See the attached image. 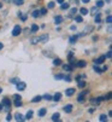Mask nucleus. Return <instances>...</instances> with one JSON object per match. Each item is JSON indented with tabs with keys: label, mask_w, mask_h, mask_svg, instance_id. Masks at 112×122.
<instances>
[{
	"label": "nucleus",
	"mask_w": 112,
	"mask_h": 122,
	"mask_svg": "<svg viewBox=\"0 0 112 122\" xmlns=\"http://www.w3.org/2000/svg\"><path fill=\"white\" fill-rule=\"evenodd\" d=\"M48 39H49L48 34H44V35H40V36H37V38H33L31 39V44L33 45H36V44H39V42H47Z\"/></svg>",
	"instance_id": "nucleus-1"
},
{
	"label": "nucleus",
	"mask_w": 112,
	"mask_h": 122,
	"mask_svg": "<svg viewBox=\"0 0 112 122\" xmlns=\"http://www.w3.org/2000/svg\"><path fill=\"white\" fill-rule=\"evenodd\" d=\"M22 28H21V25L19 24H17V25H15L13 27V29H12V35L13 36H18V35H19V34L22 33Z\"/></svg>",
	"instance_id": "nucleus-2"
},
{
	"label": "nucleus",
	"mask_w": 112,
	"mask_h": 122,
	"mask_svg": "<svg viewBox=\"0 0 112 122\" xmlns=\"http://www.w3.org/2000/svg\"><path fill=\"white\" fill-rule=\"evenodd\" d=\"M16 86H17V90H18V91H24V90L27 88V83L23 82V81H21V80L16 83Z\"/></svg>",
	"instance_id": "nucleus-3"
},
{
	"label": "nucleus",
	"mask_w": 112,
	"mask_h": 122,
	"mask_svg": "<svg viewBox=\"0 0 112 122\" xmlns=\"http://www.w3.org/2000/svg\"><path fill=\"white\" fill-rule=\"evenodd\" d=\"M93 29H94V27H93V25H88V27H86V28H84V30H83V33H82V34H80L78 36H83V35H86V34L90 33Z\"/></svg>",
	"instance_id": "nucleus-4"
},
{
	"label": "nucleus",
	"mask_w": 112,
	"mask_h": 122,
	"mask_svg": "<svg viewBox=\"0 0 112 122\" xmlns=\"http://www.w3.org/2000/svg\"><path fill=\"white\" fill-rule=\"evenodd\" d=\"M101 100H104V97H98V98H92L90 99V103L92 104H94V105H98V104L101 102Z\"/></svg>",
	"instance_id": "nucleus-5"
},
{
	"label": "nucleus",
	"mask_w": 112,
	"mask_h": 122,
	"mask_svg": "<svg viewBox=\"0 0 112 122\" xmlns=\"http://www.w3.org/2000/svg\"><path fill=\"white\" fill-rule=\"evenodd\" d=\"M15 120L18 122H23V121H25V117L23 115H21L19 112H17V114H15Z\"/></svg>",
	"instance_id": "nucleus-6"
},
{
	"label": "nucleus",
	"mask_w": 112,
	"mask_h": 122,
	"mask_svg": "<svg viewBox=\"0 0 112 122\" xmlns=\"http://www.w3.org/2000/svg\"><path fill=\"white\" fill-rule=\"evenodd\" d=\"M87 93H88V91H87V90H86V91H83V92L77 97V102H78V103H83V102H84V96H86Z\"/></svg>",
	"instance_id": "nucleus-7"
},
{
	"label": "nucleus",
	"mask_w": 112,
	"mask_h": 122,
	"mask_svg": "<svg viewBox=\"0 0 112 122\" xmlns=\"http://www.w3.org/2000/svg\"><path fill=\"white\" fill-rule=\"evenodd\" d=\"M1 104L4 107H11V102H10V99L9 98H3V102H1Z\"/></svg>",
	"instance_id": "nucleus-8"
},
{
	"label": "nucleus",
	"mask_w": 112,
	"mask_h": 122,
	"mask_svg": "<svg viewBox=\"0 0 112 122\" xmlns=\"http://www.w3.org/2000/svg\"><path fill=\"white\" fill-rule=\"evenodd\" d=\"M59 120H60V114H59V112H54V114L52 115V121L57 122V121H59Z\"/></svg>",
	"instance_id": "nucleus-9"
},
{
	"label": "nucleus",
	"mask_w": 112,
	"mask_h": 122,
	"mask_svg": "<svg viewBox=\"0 0 112 122\" xmlns=\"http://www.w3.org/2000/svg\"><path fill=\"white\" fill-rule=\"evenodd\" d=\"M52 99L53 100H55V102H59V100H62V93H59V92H57L53 97H52Z\"/></svg>",
	"instance_id": "nucleus-10"
},
{
	"label": "nucleus",
	"mask_w": 112,
	"mask_h": 122,
	"mask_svg": "<svg viewBox=\"0 0 112 122\" xmlns=\"http://www.w3.org/2000/svg\"><path fill=\"white\" fill-rule=\"evenodd\" d=\"M105 59H106V57H105V56H101V57H99L98 59H95V61H94V63L98 65V64H101V63H104V61H105Z\"/></svg>",
	"instance_id": "nucleus-11"
},
{
	"label": "nucleus",
	"mask_w": 112,
	"mask_h": 122,
	"mask_svg": "<svg viewBox=\"0 0 112 122\" xmlns=\"http://www.w3.org/2000/svg\"><path fill=\"white\" fill-rule=\"evenodd\" d=\"M87 65V62L86 61H78V62H76V66H78V68H84Z\"/></svg>",
	"instance_id": "nucleus-12"
},
{
	"label": "nucleus",
	"mask_w": 112,
	"mask_h": 122,
	"mask_svg": "<svg viewBox=\"0 0 112 122\" xmlns=\"http://www.w3.org/2000/svg\"><path fill=\"white\" fill-rule=\"evenodd\" d=\"M65 94H66L68 97L73 96V94H75V88H68V90L65 91Z\"/></svg>",
	"instance_id": "nucleus-13"
},
{
	"label": "nucleus",
	"mask_w": 112,
	"mask_h": 122,
	"mask_svg": "<svg viewBox=\"0 0 112 122\" xmlns=\"http://www.w3.org/2000/svg\"><path fill=\"white\" fill-rule=\"evenodd\" d=\"M63 22V17L62 16H55L54 17V23L55 24H60Z\"/></svg>",
	"instance_id": "nucleus-14"
},
{
	"label": "nucleus",
	"mask_w": 112,
	"mask_h": 122,
	"mask_svg": "<svg viewBox=\"0 0 112 122\" xmlns=\"http://www.w3.org/2000/svg\"><path fill=\"white\" fill-rule=\"evenodd\" d=\"M46 112H47L46 108H41L39 111H37V115H39L40 117H42V116H45V115H46Z\"/></svg>",
	"instance_id": "nucleus-15"
},
{
	"label": "nucleus",
	"mask_w": 112,
	"mask_h": 122,
	"mask_svg": "<svg viewBox=\"0 0 112 122\" xmlns=\"http://www.w3.org/2000/svg\"><path fill=\"white\" fill-rule=\"evenodd\" d=\"M63 109H64L65 112H71L72 111V104H68V105H65Z\"/></svg>",
	"instance_id": "nucleus-16"
},
{
	"label": "nucleus",
	"mask_w": 112,
	"mask_h": 122,
	"mask_svg": "<svg viewBox=\"0 0 112 122\" xmlns=\"http://www.w3.org/2000/svg\"><path fill=\"white\" fill-rule=\"evenodd\" d=\"M77 39H78V35H72L69 38V41H70V44H75L77 41Z\"/></svg>",
	"instance_id": "nucleus-17"
},
{
	"label": "nucleus",
	"mask_w": 112,
	"mask_h": 122,
	"mask_svg": "<svg viewBox=\"0 0 112 122\" xmlns=\"http://www.w3.org/2000/svg\"><path fill=\"white\" fill-rule=\"evenodd\" d=\"M41 100H42V96H36V97H34L31 99V103H39Z\"/></svg>",
	"instance_id": "nucleus-18"
},
{
	"label": "nucleus",
	"mask_w": 112,
	"mask_h": 122,
	"mask_svg": "<svg viewBox=\"0 0 112 122\" xmlns=\"http://www.w3.org/2000/svg\"><path fill=\"white\" fill-rule=\"evenodd\" d=\"M63 70H65V71H72V66L70 64H64L63 65Z\"/></svg>",
	"instance_id": "nucleus-19"
},
{
	"label": "nucleus",
	"mask_w": 112,
	"mask_h": 122,
	"mask_svg": "<svg viewBox=\"0 0 112 122\" xmlns=\"http://www.w3.org/2000/svg\"><path fill=\"white\" fill-rule=\"evenodd\" d=\"M94 16H95V22H97V23H101V13L98 12V13H95Z\"/></svg>",
	"instance_id": "nucleus-20"
},
{
	"label": "nucleus",
	"mask_w": 112,
	"mask_h": 122,
	"mask_svg": "<svg viewBox=\"0 0 112 122\" xmlns=\"http://www.w3.org/2000/svg\"><path fill=\"white\" fill-rule=\"evenodd\" d=\"M37 30H39V25H37V24H31L30 31H31V33H36Z\"/></svg>",
	"instance_id": "nucleus-21"
},
{
	"label": "nucleus",
	"mask_w": 112,
	"mask_h": 122,
	"mask_svg": "<svg viewBox=\"0 0 112 122\" xmlns=\"http://www.w3.org/2000/svg\"><path fill=\"white\" fill-rule=\"evenodd\" d=\"M69 7H70V4L69 3H62L60 4V9L62 10H68Z\"/></svg>",
	"instance_id": "nucleus-22"
},
{
	"label": "nucleus",
	"mask_w": 112,
	"mask_h": 122,
	"mask_svg": "<svg viewBox=\"0 0 112 122\" xmlns=\"http://www.w3.org/2000/svg\"><path fill=\"white\" fill-rule=\"evenodd\" d=\"M69 58H70V61H69V62H70V65H71L72 68H73V66H76V59H75L72 56L69 57Z\"/></svg>",
	"instance_id": "nucleus-23"
},
{
	"label": "nucleus",
	"mask_w": 112,
	"mask_h": 122,
	"mask_svg": "<svg viewBox=\"0 0 112 122\" xmlns=\"http://www.w3.org/2000/svg\"><path fill=\"white\" fill-rule=\"evenodd\" d=\"M104 4H105V1H102V0H97L95 6H97L98 9H100V7H102V6H104Z\"/></svg>",
	"instance_id": "nucleus-24"
},
{
	"label": "nucleus",
	"mask_w": 112,
	"mask_h": 122,
	"mask_svg": "<svg viewBox=\"0 0 112 122\" xmlns=\"http://www.w3.org/2000/svg\"><path fill=\"white\" fill-rule=\"evenodd\" d=\"M31 16L34 17V18H37L39 16H41V15H40V10H35V11H33Z\"/></svg>",
	"instance_id": "nucleus-25"
},
{
	"label": "nucleus",
	"mask_w": 112,
	"mask_h": 122,
	"mask_svg": "<svg viewBox=\"0 0 112 122\" xmlns=\"http://www.w3.org/2000/svg\"><path fill=\"white\" fill-rule=\"evenodd\" d=\"M75 21H76L77 23H81V22H83V18H82V16H81V15H77V16H75Z\"/></svg>",
	"instance_id": "nucleus-26"
},
{
	"label": "nucleus",
	"mask_w": 112,
	"mask_h": 122,
	"mask_svg": "<svg viewBox=\"0 0 112 122\" xmlns=\"http://www.w3.org/2000/svg\"><path fill=\"white\" fill-rule=\"evenodd\" d=\"M88 12H89V11H88L86 7H82V9H80V13H81V16H86Z\"/></svg>",
	"instance_id": "nucleus-27"
},
{
	"label": "nucleus",
	"mask_w": 112,
	"mask_h": 122,
	"mask_svg": "<svg viewBox=\"0 0 112 122\" xmlns=\"http://www.w3.org/2000/svg\"><path fill=\"white\" fill-rule=\"evenodd\" d=\"M33 110H29L28 112H27V115H25V120H30L31 117H33Z\"/></svg>",
	"instance_id": "nucleus-28"
},
{
	"label": "nucleus",
	"mask_w": 112,
	"mask_h": 122,
	"mask_svg": "<svg viewBox=\"0 0 112 122\" xmlns=\"http://www.w3.org/2000/svg\"><path fill=\"white\" fill-rule=\"evenodd\" d=\"M15 105L17 108H19L22 105V99H15Z\"/></svg>",
	"instance_id": "nucleus-29"
},
{
	"label": "nucleus",
	"mask_w": 112,
	"mask_h": 122,
	"mask_svg": "<svg viewBox=\"0 0 112 122\" xmlns=\"http://www.w3.org/2000/svg\"><path fill=\"white\" fill-rule=\"evenodd\" d=\"M76 13H77V9H76V7H73V9L70 10V15H69V17H72L73 15H76Z\"/></svg>",
	"instance_id": "nucleus-30"
},
{
	"label": "nucleus",
	"mask_w": 112,
	"mask_h": 122,
	"mask_svg": "<svg viewBox=\"0 0 112 122\" xmlns=\"http://www.w3.org/2000/svg\"><path fill=\"white\" fill-rule=\"evenodd\" d=\"M53 65H62V59L55 58V59L53 61Z\"/></svg>",
	"instance_id": "nucleus-31"
},
{
	"label": "nucleus",
	"mask_w": 112,
	"mask_h": 122,
	"mask_svg": "<svg viewBox=\"0 0 112 122\" xmlns=\"http://www.w3.org/2000/svg\"><path fill=\"white\" fill-rule=\"evenodd\" d=\"M54 6H55V3L54 1H49L48 4H47V9H54Z\"/></svg>",
	"instance_id": "nucleus-32"
},
{
	"label": "nucleus",
	"mask_w": 112,
	"mask_h": 122,
	"mask_svg": "<svg viewBox=\"0 0 112 122\" xmlns=\"http://www.w3.org/2000/svg\"><path fill=\"white\" fill-rule=\"evenodd\" d=\"M42 99H45V100H52V96L51 94H45V96H42Z\"/></svg>",
	"instance_id": "nucleus-33"
},
{
	"label": "nucleus",
	"mask_w": 112,
	"mask_h": 122,
	"mask_svg": "<svg viewBox=\"0 0 112 122\" xmlns=\"http://www.w3.org/2000/svg\"><path fill=\"white\" fill-rule=\"evenodd\" d=\"M106 120H107V116H106V115H104V114H102V115H100V117H99V121H101V122H105Z\"/></svg>",
	"instance_id": "nucleus-34"
},
{
	"label": "nucleus",
	"mask_w": 112,
	"mask_h": 122,
	"mask_svg": "<svg viewBox=\"0 0 112 122\" xmlns=\"http://www.w3.org/2000/svg\"><path fill=\"white\" fill-rule=\"evenodd\" d=\"M24 0H12V3H15L16 5H23Z\"/></svg>",
	"instance_id": "nucleus-35"
},
{
	"label": "nucleus",
	"mask_w": 112,
	"mask_h": 122,
	"mask_svg": "<svg viewBox=\"0 0 112 122\" xmlns=\"http://www.w3.org/2000/svg\"><path fill=\"white\" fill-rule=\"evenodd\" d=\"M90 12H92L93 15H95V13H98V12H99V9H98L97 6H94V7H93V9L90 10Z\"/></svg>",
	"instance_id": "nucleus-36"
},
{
	"label": "nucleus",
	"mask_w": 112,
	"mask_h": 122,
	"mask_svg": "<svg viewBox=\"0 0 112 122\" xmlns=\"http://www.w3.org/2000/svg\"><path fill=\"white\" fill-rule=\"evenodd\" d=\"M111 22H112V17H111V15H107V17H106V23L111 24Z\"/></svg>",
	"instance_id": "nucleus-37"
},
{
	"label": "nucleus",
	"mask_w": 112,
	"mask_h": 122,
	"mask_svg": "<svg viewBox=\"0 0 112 122\" xmlns=\"http://www.w3.org/2000/svg\"><path fill=\"white\" fill-rule=\"evenodd\" d=\"M84 86H86V81H80L78 82V87H80V88H83Z\"/></svg>",
	"instance_id": "nucleus-38"
},
{
	"label": "nucleus",
	"mask_w": 112,
	"mask_h": 122,
	"mask_svg": "<svg viewBox=\"0 0 112 122\" xmlns=\"http://www.w3.org/2000/svg\"><path fill=\"white\" fill-rule=\"evenodd\" d=\"M93 69H94V71H97V73H99V74H101V73H102V70H101V69H100L99 66H94Z\"/></svg>",
	"instance_id": "nucleus-39"
},
{
	"label": "nucleus",
	"mask_w": 112,
	"mask_h": 122,
	"mask_svg": "<svg viewBox=\"0 0 112 122\" xmlns=\"http://www.w3.org/2000/svg\"><path fill=\"white\" fill-rule=\"evenodd\" d=\"M46 13H47V9L46 7H42L40 10V15H46Z\"/></svg>",
	"instance_id": "nucleus-40"
},
{
	"label": "nucleus",
	"mask_w": 112,
	"mask_h": 122,
	"mask_svg": "<svg viewBox=\"0 0 112 122\" xmlns=\"http://www.w3.org/2000/svg\"><path fill=\"white\" fill-rule=\"evenodd\" d=\"M111 99V92H108L105 97H104V100H110Z\"/></svg>",
	"instance_id": "nucleus-41"
},
{
	"label": "nucleus",
	"mask_w": 112,
	"mask_h": 122,
	"mask_svg": "<svg viewBox=\"0 0 112 122\" xmlns=\"http://www.w3.org/2000/svg\"><path fill=\"white\" fill-rule=\"evenodd\" d=\"M18 81H19V79H18V77H15V79L10 80V82H11V83H15V85H16V83H17Z\"/></svg>",
	"instance_id": "nucleus-42"
},
{
	"label": "nucleus",
	"mask_w": 112,
	"mask_h": 122,
	"mask_svg": "<svg viewBox=\"0 0 112 122\" xmlns=\"http://www.w3.org/2000/svg\"><path fill=\"white\" fill-rule=\"evenodd\" d=\"M104 56H105L106 58H111V56H112V52H111V50H110V51L107 52V53H106V55H104Z\"/></svg>",
	"instance_id": "nucleus-43"
},
{
	"label": "nucleus",
	"mask_w": 112,
	"mask_h": 122,
	"mask_svg": "<svg viewBox=\"0 0 112 122\" xmlns=\"http://www.w3.org/2000/svg\"><path fill=\"white\" fill-rule=\"evenodd\" d=\"M63 77H64V75H62V74L55 75V76H54V79H55V80H60V79H63Z\"/></svg>",
	"instance_id": "nucleus-44"
},
{
	"label": "nucleus",
	"mask_w": 112,
	"mask_h": 122,
	"mask_svg": "<svg viewBox=\"0 0 112 122\" xmlns=\"http://www.w3.org/2000/svg\"><path fill=\"white\" fill-rule=\"evenodd\" d=\"M13 99H22V97L19 94H13Z\"/></svg>",
	"instance_id": "nucleus-45"
},
{
	"label": "nucleus",
	"mask_w": 112,
	"mask_h": 122,
	"mask_svg": "<svg viewBox=\"0 0 112 122\" xmlns=\"http://www.w3.org/2000/svg\"><path fill=\"white\" fill-rule=\"evenodd\" d=\"M63 79H64L65 81H68V82H70V81H71V77H70V76H64Z\"/></svg>",
	"instance_id": "nucleus-46"
},
{
	"label": "nucleus",
	"mask_w": 112,
	"mask_h": 122,
	"mask_svg": "<svg viewBox=\"0 0 112 122\" xmlns=\"http://www.w3.org/2000/svg\"><path fill=\"white\" fill-rule=\"evenodd\" d=\"M12 120V116H11V114H7V116H6V121H11Z\"/></svg>",
	"instance_id": "nucleus-47"
},
{
	"label": "nucleus",
	"mask_w": 112,
	"mask_h": 122,
	"mask_svg": "<svg viewBox=\"0 0 112 122\" xmlns=\"http://www.w3.org/2000/svg\"><path fill=\"white\" fill-rule=\"evenodd\" d=\"M21 20H22L23 22H25V21H27V16H21Z\"/></svg>",
	"instance_id": "nucleus-48"
},
{
	"label": "nucleus",
	"mask_w": 112,
	"mask_h": 122,
	"mask_svg": "<svg viewBox=\"0 0 112 122\" xmlns=\"http://www.w3.org/2000/svg\"><path fill=\"white\" fill-rule=\"evenodd\" d=\"M107 69H108V66H107V65H105V66H104V68L101 69V70H102V71H106V70H107Z\"/></svg>",
	"instance_id": "nucleus-49"
},
{
	"label": "nucleus",
	"mask_w": 112,
	"mask_h": 122,
	"mask_svg": "<svg viewBox=\"0 0 112 122\" xmlns=\"http://www.w3.org/2000/svg\"><path fill=\"white\" fill-rule=\"evenodd\" d=\"M99 38H98V35H94V36H93V41H97Z\"/></svg>",
	"instance_id": "nucleus-50"
},
{
	"label": "nucleus",
	"mask_w": 112,
	"mask_h": 122,
	"mask_svg": "<svg viewBox=\"0 0 112 122\" xmlns=\"http://www.w3.org/2000/svg\"><path fill=\"white\" fill-rule=\"evenodd\" d=\"M111 30H112V28H111V25H110V27L107 28V33H108V34H111Z\"/></svg>",
	"instance_id": "nucleus-51"
},
{
	"label": "nucleus",
	"mask_w": 112,
	"mask_h": 122,
	"mask_svg": "<svg viewBox=\"0 0 112 122\" xmlns=\"http://www.w3.org/2000/svg\"><path fill=\"white\" fill-rule=\"evenodd\" d=\"M70 29H71V30H76V25H71Z\"/></svg>",
	"instance_id": "nucleus-52"
},
{
	"label": "nucleus",
	"mask_w": 112,
	"mask_h": 122,
	"mask_svg": "<svg viewBox=\"0 0 112 122\" xmlns=\"http://www.w3.org/2000/svg\"><path fill=\"white\" fill-rule=\"evenodd\" d=\"M89 1H90V0H82V3H83V4H88Z\"/></svg>",
	"instance_id": "nucleus-53"
},
{
	"label": "nucleus",
	"mask_w": 112,
	"mask_h": 122,
	"mask_svg": "<svg viewBox=\"0 0 112 122\" xmlns=\"http://www.w3.org/2000/svg\"><path fill=\"white\" fill-rule=\"evenodd\" d=\"M64 1H65V0H57L58 4H62V3H64Z\"/></svg>",
	"instance_id": "nucleus-54"
},
{
	"label": "nucleus",
	"mask_w": 112,
	"mask_h": 122,
	"mask_svg": "<svg viewBox=\"0 0 112 122\" xmlns=\"http://www.w3.org/2000/svg\"><path fill=\"white\" fill-rule=\"evenodd\" d=\"M3 48H4V45H3V44H1V42H0V51H1V50H3Z\"/></svg>",
	"instance_id": "nucleus-55"
},
{
	"label": "nucleus",
	"mask_w": 112,
	"mask_h": 122,
	"mask_svg": "<svg viewBox=\"0 0 112 122\" xmlns=\"http://www.w3.org/2000/svg\"><path fill=\"white\" fill-rule=\"evenodd\" d=\"M4 109V105H3V104H0V111H1Z\"/></svg>",
	"instance_id": "nucleus-56"
},
{
	"label": "nucleus",
	"mask_w": 112,
	"mask_h": 122,
	"mask_svg": "<svg viewBox=\"0 0 112 122\" xmlns=\"http://www.w3.org/2000/svg\"><path fill=\"white\" fill-rule=\"evenodd\" d=\"M24 31H25V33L28 34V31H30V30H29V28H25V29H24Z\"/></svg>",
	"instance_id": "nucleus-57"
},
{
	"label": "nucleus",
	"mask_w": 112,
	"mask_h": 122,
	"mask_svg": "<svg viewBox=\"0 0 112 122\" xmlns=\"http://www.w3.org/2000/svg\"><path fill=\"white\" fill-rule=\"evenodd\" d=\"M106 1V4H111V0H105Z\"/></svg>",
	"instance_id": "nucleus-58"
},
{
	"label": "nucleus",
	"mask_w": 112,
	"mask_h": 122,
	"mask_svg": "<svg viewBox=\"0 0 112 122\" xmlns=\"http://www.w3.org/2000/svg\"><path fill=\"white\" fill-rule=\"evenodd\" d=\"M4 1H7V3H11V1H12V0H4Z\"/></svg>",
	"instance_id": "nucleus-59"
},
{
	"label": "nucleus",
	"mask_w": 112,
	"mask_h": 122,
	"mask_svg": "<svg viewBox=\"0 0 112 122\" xmlns=\"http://www.w3.org/2000/svg\"><path fill=\"white\" fill-rule=\"evenodd\" d=\"M0 93H3V88H1V87H0Z\"/></svg>",
	"instance_id": "nucleus-60"
},
{
	"label": "nucleus",
	"mask_w": 112,
	"mask_h": 122,
	"mask_svg": "<svg viewBox=\"0 0 112 122\" xmlns=\"http://www.w3.org/2000/svg\"><path fill=\"white\" fill-rule=\"evenodd\" d=\"M1 7H3V4H1V3H0V9H1Z\"/></svg>",
	"instance_id": "nucleus-61"
}]
</instances>
